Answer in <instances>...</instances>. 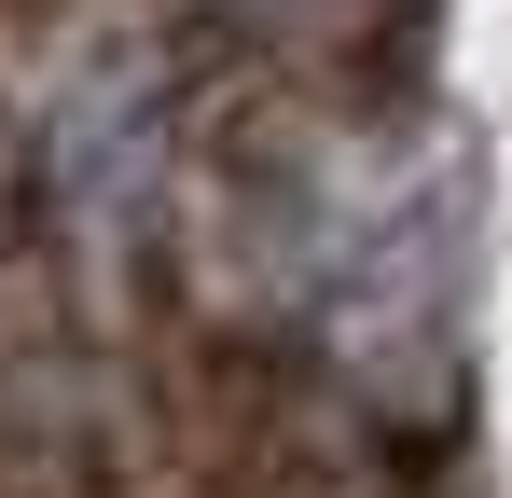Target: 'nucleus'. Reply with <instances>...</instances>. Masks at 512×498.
Segmentation results:
<instances>
[{
  "mask_svg": "<svg viewBox=\"0 0 512 498\" xmlns=\"http://www.w3.org/2000/svg\"><path fill=\"white\" fill-rule=\"evenodd\" d=\"M263 14H305V0H263Z\"/></svg>",
  "mask_w": 512,
  "mask_h": 498,
  "instance_id": "nucleus-1",
  "label": "nucleus"
}]
</instances>
